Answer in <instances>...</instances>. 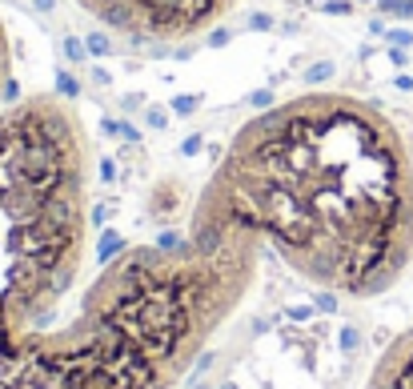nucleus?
<instances>
[{"mask_svg":"<svg viewBox=\"0 0 413 389\" xmlns=\"http://www.w3.org/2000/svg\"><path fill=\"white\" fill-rule=\"evenodd\" d=\"M109 37L140 49H185L209 37L241 8V0H73Z\"/></svg>","mask_w":413,"mask_h":389,"instance_id":"3","label":"nucleus"},{"mask_svg":"<svg viewBox=\"0 0 413 389\" xmlns=\"http://www.w3.org/2000/svg\"><path fill=\"white\" fill-rule=\"evenodd\" d=\"M13 76H16V52H13V28L0 13V113L13 104Z\"/></svg>","mask_w":413,"mask_h":389,"instance_id":"5","label":"nucleus"},{"mask_svg":"<svg viewBox=\"0 0 413 389\" xmlns=\"http://www.w3.org/2000/svg\"><path fill=\"white\" fill-rule=\"evenodd\" d=\"M397 8H405V13H413V4H409V0H397Z\"/></svg>","mask_w":413,"mask_h":389,"instance_id":"6","label":"nucleus"},{"mask_svg":"<svg viewBox=\"0 0 413 389\" xmlns=\"http://www.w3.org/2000/svg\"><path fill=\"white\" fill-rule=\"evenodd\" d=\"M217 185L305 285L369 301L413 265V145L381 104L313 88L253 113Z\"/></svg>","mask_w":413,"mask_h":389,"instance_id":"2","label":"nucleus"},{"mask_svg":"<svg viewBox=\"0 0 413 389\" xmlns=\"http://www.w3.org/2000/svg\"><path fill=\"white\" fill-rule=\"evenodd\" d=\"M365 389H413V325L401 329L373 361Z\"/></svg>","mask_w":413,"mask_h":389,"instance_id":"4","label":"nucleus"},{"mask_svg":"<svg viewBox=\"0 0 413 389\" xmlns=\"http://www.w3.org/2000/svg\"><path fill=\"white\" fill-rule=\"evenodd\" d=\"M261 253L213 176L181 217L116 188L56 92L0 113V389H176Z\"/></svg>","mask_w":413,"mask_h":389,"instance_id":"1","label":"nucleus"}]
</instances>
